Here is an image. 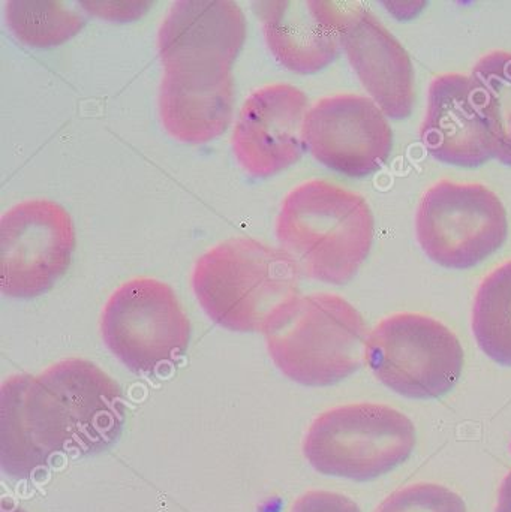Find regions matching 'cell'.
<instances>
[{"instance_id":"17","label":"cell","mask_w":511,"mask_h":512,"mask_svg":"<svg viewBox=\"0 0 511 512\" xmlns=\"http://www.w3.org/2000/svg\"><path fill=\"white\" fill-rule=\"evenodd\" d=\"M477 345L495 363L511 367V261L488 274L473 307Z\"/></svg>"},{"instance_id":"13","label":"cell","mask_w":511,"mask_h":512,"mask_svg":"<svg viewBox=\"0 0 511 512\" xmlns=\"http://www.w3.org/2000/svg\"><path fill=\"white\" fill-rule=\"evenodd\" d=\"M246 39V18L231 0L174 2L158 32L164 71H225Z\"/></svg>"},{"instance_id":"4","label":"cell","mask_w":511,"mask_h":512,"mask_svg":"<svg viewBox=\"0 0 511 512\" xmlns=\"http://www.w3.org/2000/svg\"><path fill=\"white\" fill-rule=\"evenodd\" d=\"M263 334L276 367L305 387L339 384L365 363V319L341 295H299L276 312Z\"/></svg>"},{"instance_id":"9","label":"cell","mask_w":511,"mask_h":512,"mask_svg":"<svg viewBox=\"0 0 511 512\" xmlns=\"http://www.w3.org/2000/svg\"><path fill=\"white\" fill-rule=\"evenodd\" d=\"M71 215L50 200L21 201L0 219V291L29 300L50 291L71 267Z\"/></svg>"},{"instance_id":"1","label":"cell","mask_w":511,"mask_h":512,"mask_svg":"<svg viewBox=\"0 0 511 512\" xmlns=\"http://www.w3.org/2000/svg\"><path fill=\"white\" fill-rule=\"evenodd\" d=\"M125 423L122 388L98 364L66 358L38 375L9 376L0 390V457L24 480L59 456L101 453Z\"/></svg>"},{"instance_id":"12","label":"cell","mask_w":511,"mask_h":512,"mask_svg":"<svg viewBox=\"0 0 511 512\" xmlns=\"http://www.w3.org/2000/svg\"><path fill=\"white\" fill-rule=\"evenodd\" d=\"M420 138L432 158L450 167L477 168L495 158L485 92L473 75L432 80Z\"/></svg>"},{"instance_id":"16","label":"cell","mask_w":511,"mask_h":512,"mask_svg":"<svg viewBox=\"0 0 511 512\" xmlns=\"http://www.w3.org/2000/svg\"><path fill=\"white\" fill-rule=\"evenodd\" d=\"M159 117L165 131L185 144H206L225 134L234 111V78L225 71H164Z\"/></svg>"},{"instance_id":"18","label":"cell","mask_w":511,"mask_h":512,"mask_svg":"<svg viewBox=\"0 0 511 512\" xmlns=\"http://www.w3.org/2000/svg\"><path fill=\"white\" fill-rule=\"evenodd\" d=\"M6 24L12 35L32 48L59 47L83 30V15L66 2H8Z\"/></svg>"},{"instance_id":"22","label":"cell","mask_w":511,"mask_h":512,"mask_svg":"<svg viewBox=\"0 0 511 512\" xmlns=\"http://www.w3.org/2000/svg\"><path fill=\"white\" fill-rule=\"evenodd\" d=\"M495 512H511V472L501 484L500 492H498L497 511Z\"/></svg>"},{"instance_id":"20","label":"cell","mask_w":511,"mask_h":512,"mask_svg":"<svg viewBox=\"0 0 511 512\" xmlns=\"http://www.w3.org/2000/svg\"><path fill=\"white\" fill-rule=\"evenodd\" d=\"M377 512H468L464 499L440 484L419 483L392 493Z\"/></svg>"},{"instance_id":"2","label":"cell","mask_w":511,"mask_h":512,"mask_svg":"<svg viewBox=\"0 0 511 512\" xmlns=\"http://www.w3.org/2000/svg\"><path fill=\"white\" fill-rule=\"evenodd\" d=\"M275 233L279 249L302 276L345 285L371 252L374 215L362 195L327 180H309L282 201Z\"/></svg>"},{"instance_id":"21","label":"cell","mask_w":511,"mask_h":512,"mask_svg":"<svg viewBox=\"0 0 511 512\" xmlns=\"http://www.w3.org/2000/svg\"><path fill=\"white\" fill-rule=\"evenodd\" d=\"M291 512H362L356 502L335 492L315 490L300 496Z\"/></svg>"},{"instance_id":"11","label":"cell","mask_w":511,"mask_h":512,"mask_svg":"<svg viewBox=\"0 0 511 512\" xmlns=\"http://www.w3.org/2000/svg\"><path fill=\"white\" fill-rule=\"evenodd\" d=\"M309 108L308 96L291 84H269L252 92L231 138L240 167L249 176L269 179L297 164L306 149L303 125Z\"/></svg>"},{"instance_id":"10","label":"cell","mask_w":511,"mask_h":512,"mask_svg":"<svg viewBox=\"0 0 511 512\" xmlns=\"http://www.w3.org/2000/svg\"><path fill=\"white\" fill-rule=\"evenodd\" d=\"M303 140L324 167L363 179L389 161L393 131L384 111L368 96L339 93L315 102L306 114Z\"/></svg>"},{"instance_id":"8","label":"cell","mask_w":511,"mask_h":512,"mask_svg":"<svg viewBox=\"0 0 511 512\" xmlns=\"http://www.w3.org/2000/svg\"><path fill=\"white\" fill-rule=\"evenodd\" d=\"M416 236L435 264L468 270L503 248L509 237V216L488 186L441 180L420 200Z\"/></svg>"},{"instance_id":"19","label":"cell","mask_w":511,"mask_h":512,"mask_svg":"<svg viewBox=\"0 0 511 512\" xmlns=\"http://www.w3.org/2000/svg\"><path fill=\"white\" fill-rule=\"evenodd\" d=\"M488 104L495 140V158L511 167V54L494 51L480 59L473 71Z\"/></svg>"},{"instance_id":"7","label":"cell","mask_w":511,"mask_h":512,"mask_svg":"<svg viewBox=\"0 0 511 512\" xmlns=\"http://www.w3.org/2000/svg\"><path fill=\"white\" fill-rule=\"evenodd\" d=\"M108 351L135 373H156L177 363L191 342V321L168 283L134 277L105 303L99 322Z\"/></svg>"},{"instance_id":"15","label":"cell","mask_w":511,"mask_h":512,"mask_svg":"<svg viewBox=\"0 0 511 512\" xmlns=\"http://www.w3.org/2000/svg\"><path fill=\"white\" fill-rule=\"evenodd\" d=\"M267 47L294 74L323 71L341 50L345 2H254Z\"/></svg>"},{"instance_id":"14","label":"cell","mask_w":511,"mask_h":512,"mask_svg":"<svg viewBox=\"0 0 511 512\" xmlns=\"http://www.w3.org/2000/svg\"><path fill=\"white\" fill-rule=\"evenodd\" d=\"M341 45L369 98L390 119H408L416 102L410 54L362 3L345 2Z\"/></svg>"},{"instance_id":"6","label":"cell","mask_w":511,"mask_h":512,"mask_svg":"<svg viewBox=\"0 0 511 512\" xmlns=\"http://www.w3.org/2000/svg\"><path fill=\"white\" fill-rule=\"evenodd\" d=\"M365 363L399 396L432 400L449 394L464 370V348L447 325L422 313H396L375 325Z\"/></svg>"},{"instance_id":"3","label":"cell","mask_w":511,"mask_h":512,"mask_svg":"<svg viewBox=\"0 0 511 512\" xmlns=\"http://www.w3.org/2000/svg\"><path fill=\"white\" fill-rule=\"evenodd\" d=\"M299 279L281 249L234 237L197 259L191 285L201 309L219 327L264 333L276 312L299 297Z\"/></svg>"},{"instance_id":"5","label":"cell","mask_w":511,"mask_h":512,"mask_svg":"<svg viewBox=\"0 0 511 512\" xmlns=\"http://www.w3.org/2000/svg\"><path fill=\"white\" fill-rule=\"evenodd\" d=\"M414 447L416 427L407 415L381 403H348L312 421L303 456L320 474L365 483L407 462Z\"/></svg>"}]
</instances>
